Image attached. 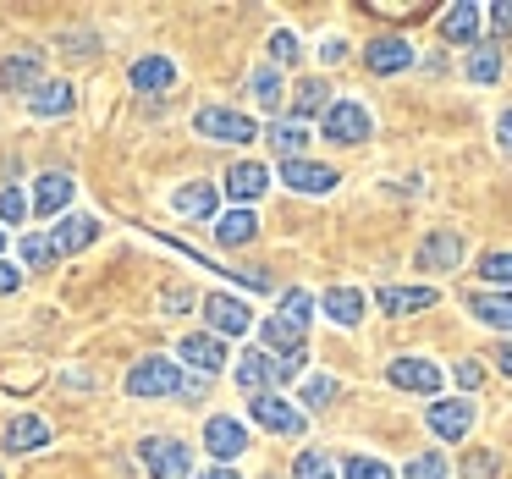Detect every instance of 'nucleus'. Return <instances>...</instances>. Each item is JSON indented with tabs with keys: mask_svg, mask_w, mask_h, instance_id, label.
I'll return each mask as SVG.
<instances>
[{
	"mask_svg": "<svg viewBox=\"0 0 512 479\" xmlns=\"http://www.w3.org/2000/svg\"><path fill=\"white\" fill-rule=\"evenodd\" d=\"M292 375H303V353H287V358H276V353H243L237 358V386L248 391V397H265V391H276L281 380H292Z\"/></svg>",
	"mask_w": 512,
	"mask_h": 479,
	"instance_id": "nucleus-1",
	"label": "nucleus"
},
{
	"mask_svg": "<svg viewBox=\"0 0 512 479\" xmlns=\"http://www.w3.org/2000/svg\"><path fill=\"white\" fill-rule=\"evenodd\" d=\"M193 133L210 138V144H254L259 127L248 122L243 111H221V105H204V111L193 116Z\"/></svg>",
	"mask_w": 512,
	"mask_h": 479,
	"instance_id": "nucleus-2",
	"label": "nucleus"
},
{
	"mask_svg": "<svg viewBox=\"0 0 512 479\" xmlns=\"http://www.w3.org/2000/svg\"><path fill=\"white\" fill-rule=\"evenodd\" d=\"M171 391H182V369L171 358H144L127 369V397H171Z\"/></svg>",
	"mask_w": 512,
	"mask_h": 479,
	"instance_id": "nucleus-3",
	"label": "nucleus"
},
{
	"mask_svg": "<svg viewBox=\"0 0 512 479\" xmlns=\"http://www.w3.org/2000/svg\"><path fill=\"white\" fill-rule=\"evenodd\" d=\"M320 127H325V138H331V144H364L369 138V111L358 100H331V111L320 116Z\"/></svg>",
	"mask_w": 512,
	"mask_h": 479,
	"instance_id": "nucleus-4",
	"label": "nucleus"
},
{
	"mask_svg": "<svg viewBox=\"0 0 512 479\" xmlns=\"http://www.w3.org/2000/svg\"><path fill=\"white\" fill-rule=\"evenodd\" d=\"M138 457H144L149 479H188L193 474V457L182 441H160V435H149L144 446H138Z\"/></svg>",
	"mask_w": 512,
	"mask_h": 479,
	"instance_id": "nucleus-5",
	"label": "nucleus"
},
{
	"mask_svg": "<svg viewBox=\"0 0 512 479\" xmlns=\"http://www.w3.org/2000/svg\"><path fill=\"white\" fill-rule=\"evenodd\" d=\"M204 320H210V336H243L248 325H254V314H248V303L232 298V292H210V298H204Z\"/></svg>",
	"mask_w": 512,
	"mask_h": 479,
	"instance_id": "nucleus-6",
	"label": "nucleus"
},
{
	"mask_svg": "<svg viewBox=\"0 0 512 479\" xmlns=\"http://www.w3.org/2000/svg\"><path fill=\"white\" fill-rule=\"evenodd\" d=\"M248 419H254L259 430H276V435H303V413L292 408L287 397H276V391L248 402Z\"/></svg>",
	"mask_w": 512,
	"mask_h": 479,
	"instance_id": "nucleus-7",
	"label": "nucleus"
},
{
	"mask_svg": "<svg viewBox=\"0 0 512 479\" xmlns=\"http://www.w3.org/2000/svg\"><path fill=\"white\" fill-rule=\"evenodd\" d=\"M386 380H391V386H402V391H424V397L441 391V369H435L430 358H391Z\"/></svg>",
	"mask_w": 512,
	"mask_h": 479,
	"instance_id": "nucleus-8",
	"label": "nucleus"
},
{
	"mask_svg": "<svg viewBox=\"0 0 512 479\" xmlns=\"http://www.w3.org/2000/svg\"><path fill=\"white\" fill-rule=\"evenodd\" d=\"M39 72H45L39 50H17V56H6V61H0V89H6V94H34L39 83H45Z\"/></svg>",
	"mask_w": 512,
	"mask_h": 479,
	"instance_id": "nucleus-9",
	"label": "nucleus"
},
{
	"mask_svg": "<svg viewBox=\"0 0 512 479\" xmlns=\"http://www.w3.org/2000/svg\"><path fill=\"white\" fill-rule=\"evenodd\" d=\"M430 430L441 435V441H463L468 430H474V402H463V397H452V402H430Z\"/></svg>",
	"mask_w": 512,
	"mask_h": 479,
	"instance_id": "nucleus-10",
	"label": "nucleus"
},
{
	"mask_svg": "<svg viewBox=\"0 0 512 479\" xmlns=\"http://www.w3.org/2000/svg\"><path fill=\"white\" fill-rule=\"evenodd\" d=\"M177 358H188L193 369H204V375H221V364H226L232 353H226V342H221V336L193 331V336H182V342H177Z\"/></svg>",
	"mask_w": 512,
	"mask_h": 479,
	"instance_id": "nucleus-11",
	"label": "nucleus"
},
{
	"mask_svg": "<svg viewBox=\"0 0 512 479\" xmlns=\"http://www.w3.org/2000/svg\"><path fill=\"white\" fill-rule=\"evenodd\" d=\"M204 446H210L215 463H232V457L248 446V430H243L237 419H226V413H215V419L204 424Z\"/></svg>",
	"mask_w": 512,
	"mask_h": 479,
	"instance_id": "nucleus-12",
	"label": "nucleus"
},
{
	"mask_svg": "<svg viewBox=\"0 0 512 479\" xmlns=\"http://www.w3.org/2000/svg\"><path fill=\"white\" fill-rule=\"evenodd\" d=\"M281 182L298 193H331L336 188V171L320 166V160H281Z\"/></svg>",
	"mask_w": 512,
	"mask_h": 479,
	"instance_id": "nucleus-13",
	"label": "nucleus"
},
{
	"mask_svg": "<svg viewBox=\"0 0 512 479\" xmlns=\"http://www.w3.org/2000/svg\"><path fill=\"white\" fill-rule=\"evenodd\" d=\"M72 204V177L67 171H45V177L34 182V193H28V210L34 215H56Z\"/></svg>",
	"mask_w": 512,
	"mask_h": 479,
	"instance_id": "nucleus-14",
	"label": "nucleus"
},
{
	"mask_svg": "<svg viewBox=\"0 0 512 479\" xmlns=\"http://www.w3.org/2000/svg\"><path fill=\"white\" fill-rule=\"evenodd\" d=\"M364 67L380 72V78H391V72H408V67H413V45H408V39H397V34H391V39H375V45L364 50Z\"/></svg>",
	"mask_w": 512,
	"mask_h": 479,
	"instance_id": "nucleus-15",
	"label": "nucleus"
},
{
	"mask_svg": "<svg viewBox=\"0 0 512 479\" xmlns=\"http://www.w3.org/2000/svg\"><path fill=\"white\" fill-rule=\"evenodd\" d=\"M221 188H226V193H232V199H237V204H254V199H259V193H265V188H270V171H265V166H259V160H237V166H232V171H226V182H221Z\"/></svg>",
	"mask_w": 512,
	"mask_h": 479,
	"instance_id": "nucleus-16",
	"label": "nucleus"
},
{
	"mask_svg": "<svg viewBox=\"0 0 512 479\" xmlns=\"http://www.w3.org/2000/svg\"><path fill=\"white\" fill-rule=\"evenodd\" d=\"M463 259V237L457 232H430L419 243V270H457Z\"/></svg>",
	"mask_w": 512,
	"mask_h": 479,
	"instance_id": "nucleus-17",
	"label": "nucleus"
},
{
	"mask_svg": "<svg viewBox=\"0 0 512 479\" xmlns=\"http://www.w3.org/2000/svg\"><path fill=\"white\" fill-rule=\"evenodd\" d=\"M94 237H100V221H94V215H67V221L50 232V248H56V259H61V254H78V248H89Z\"/></svg>",
	"mask_w": 512,
	"mask_h": 479,
	"instance_id": "nucleus-18",
	"label": "nucleus"
},
{
	"mask_svg": "<svg viewBox=\"0 0 512 479\" xmlns=\"http://www.w3.org/2000/svg\"><path fill=\"white\" fill-rule=\"evenodd\" d=\"M435 298H441L435 287H380V292H375V303H380L386 314H419V309H435Z\"/></svg>",
	"mask_w": 512,
	"mask_h": 479,
	"instance_id": "nucleus-19",
	"label": "nucleus"
},
{
	"mask_svg": "<svg viewBox=\"0 0 512 479\" xmlns=\"http://www.w3.org/2000/svg\"><path fill=\"white\" fill-rule=\"evenodd\" d=\"M127 83H133L138 94H160V89H171V83H177V67H171L166 56H144V61H133Z\"/></svg>",
	"mask_w": 512,
	"mask_h": 479,
	"instance_id": "nucleus-20",
	"label": "nucleus"
},
{
	"mask_svg": "<svg viewBox=\"0 0 512 479\" xmlns=\"http://www.w3.org/2000/svg\"><path fill=\"white\" fill-rule=\"evenodd\" d=\"M45 441H50V424L39 419V413H17V419L6 424V452H39Z\"/></svg>",
	"mask_w": 512,
	"mask_h": 479,
	"instance_id": "nucleus-21",
	"label": "nucleus"
},
{
	"mask_svg": "<svg viewBox=\"0 0 512 479\" xmlns=\"http://www.w3.org/2000/svg\"><path fill=\"white\" fill-rule=\"evenodd\" d=\"M215 204H221V188H215V182H188V188L171 193V210L177 215H215Z\"/></svg>",
	"mask_w": 512,
	"mask_h": 479,
	"instance_id": "nucleus-22",
	"label": "nucleus"
},
{
	"mask_svg": "<svg viewBox=\"0 0 512 479\" xmlns=\"http://www.w3.org/2000/svg\"><path fill=\"white\" fill-rule=\"evenodd\" d=\"M325 111H331V89L320 78H303L292 89V122H309V116H325Z\"/></svg>",
	"mask_w": 512,
	"mask_h": 479,
	"instance_id": "nucleus-23",
	"label": "nucleus"
},
{
	"mask_svg": "<svg viewBox=\"0 0 512 479\" xmlns=\"http://www.w3.org/2000/svg\"><path fill=\"white\" fill-rule=\"evenodd\" d=\"M254 232H259L254 210H226V215H215V243H226V248L254 243Z\"/></svg>",
	"mask_w": 512,
	"mask_h": 479,
	"instance_id": "nucleus-24",
	"label": "nucleus"
},
{
	"mask_svg": "<svg viewBox=\"0 0 512 479\" xmlns=\"http://www.w3.org/2000/svg\"><path fill=\"white\" fill-rule=\"evenodd\" d=\"M441 39H452V45H474L479 39V6L474 0H463V6H452V12L441 17Z\"/></svg>",
	"mask_w": 512,
	"mask_h": 479,
	"instance_id": "nucleus-25",
	"label": "nucleus"
},
{
	"mask_svg": "<svg viewBox=\"0 0 512 479\" xmlns=\"http://www.w3.org/2000/svg\"><path fill=\"white\" fill-rule=\"evenodd\" d=\"M468 309H474V320L496 325V331H512V292H474Z\"/></svg>",
	"mask_w": 512,
	"mask_h": 479,
	"instance_id": "nucleus-26",
	"label": "nucleus"
},
{
	"mask_svg": "<svg viewBox=\"0 0 512 479\" xmlns=\"http://www.w3.org/2000/svg\"><path fill=\"white\" fill-rule=\"evenodd\" d=\"M320 309L331 314L336 325H358V320H364V292H358V287H331L320 298Z\"/></svg>",
	"mask_w": 512,
	"mask_h": 479,
	"instance_id": "nucleus-27",
	"label": "nucleus"
},
{
	"mask_svg": "<svg viewBox=\"0 0 512 479\" xmlns=\"http://www.w3.org/2000/svg\"><path fill=\"white\" fill-rule=\"evenodd\" d=\"M259 342H265L276 358L303 353V325H292V320H281V314H276V320H265V325H259Z\"/></svg>",
	"mask_w": 512,
	"mask_h": 479,
	"instance_id": "nucleus-28",
	"label": "nucleus"
},
{
	"mask_svg": "<svg viewBox=\"0 0 512 479\" xmlns=\"http://www.w3.org/2000/svg\"><path fill=\"white\" fill-rule=\"evenodd\" d=\"M265 144L276 149L281 160H303V149H309V127L303 122H270Z\"/></svg>",
	"mask_w": 512,
	"mask_h": 479,
	"instance_id": "nucleus-29",
	"label": "nucleus"
},
{
	"mask_svg": "<svg viewBox=\"0 0 512 479\" xmlns=\"http://www.w3.org/2000/svg\"><path fill=\"white\" fill-rule=\"evenodd\" d=\"M248 94H254L259 111H281V100H287V89H281V72H276V67H254Z\"/></svg>",
	"mask_w": 512,
	"mask_h": 479,
	"instance_id": "nucleus-30",
	"label": "nucleus"
},
{
	"mask_svg": "<svg viewBox=\"0 0 512 479\" xmlns=\"http://www.w3.org/2000/svg\"><path fill=\"white\" fill-rule=\"evenodd\" d=\"M28 105H34V116H67L72 111V83H39V89L28 94Z\"/></svg>",
	"mask_w": 512,
	"mask_h": 479,
	"instance_id": "nucleus-31",
	"label": "nucleus"
},
{
	"mask_svg": "<svg viewBox=\"0 0 512 479\" xmlns=\"http://www.w3.org/2000/svg\"><path fill=\"white\" fill-rule=\"evenodd\" d=\"M17 254H23V265H28V270L56 265V248H50V237H39V232H28L23 243H17Z\"/></svg>",
	"mask_w": 512,
	"mask_h": 479,
	"instance_id": "nucleus-32",
	"label": "nucleus"
},
{
	"mask_svg": "<svg viewBox=\"0 0 512 479\" xmlns=\"http://www.w3.org/2000/svg\"><path fill=\"white\" fill-rule=\"evenodd\" d=\"M309 314H314V298L303 287L281 292V320H292V325H303V331H309Z\"/></svg>",
	"mask_w": 512,
	"mask_h": 479,
	"instance_id": "nucleus-33",
	"label": "nucleus"
},
{
	"mask_svg": "<svg viewBox=\"0 0 512 479\" xmlns=\"http://www.w3.org/2000/svg\"><path fill=\"white\" fill-rule=\"evenodd\" d=\"M292 479H336V463L325 452H298L292 463Z\"/></svg>",
	"mask_w": 512,
	"mask_h": 479,
	"instance_id": "nucleus-34",
	"label": "nucleus"
},
{
	"mask_svg": "<svg viewBox=\"0 0 512 479\" xmlns=\"http://www.w3.org/2000/svg\"><path fill=\"white\" fill-rule=\"evenodd\" d=\"M468 78H474V83H496V78H501V56L479 45L474 56H468Z\"/></svg>",
	"mask_w": 512,
	"mask_h": 479,
	"instance_id": "nucleus-35",
	"label": "nucleus"
},
{
	"mask_svg": "<svg viewBox=\"0 0 512 479\" xmlns=\"http://www.w3.org/2000/svg\"><path fill=\"white\" fill-rule=\"evenodd\" d=\"M402 479H446V457L441 452H419L408 468H402Z\"/></svg>",
	"mask_w": 512,
	"mask_h": 479,
	"instance_id": "nucleus-36",
	"label": "nucleus"
},
{
	"mask_svg": "<svg viewBox=\"0 0 512 479\" xmlns=\"http://www.w3.org/2000/svg\"><path fill=\"white\" fill-rule=\"evenodd\" d=\"M479 276H485L490 287H512V254H485L479 259Z\"/></svg>",
	"mask_w": 512,
	"mask_h": 479,
	"instance_id": "nucleus-37",
	"label": "nucleus"
},
{
	"mask_svg": "<svg viewBox=\"0 0 512 479\" xmlns=\"http://www.w3.org/2000/svg\"><path fill=\"white\" fill-rule=\"evenodd\" d=\"M298 56H303V50H298V39H292L287 28H276V34H270V67H292Z\"/></svg>",
	"mask_w": 512,
	"mask_h": 479,
	"instance_id": "nucleus-38",
	"label": "nucleus"
},
{
	"mask_svg": "<svg viewBox=\"0 0 512 479\" xmlns=\"http://www.w3.org/2000/svg\"><path fill=\"white\" fill-rule=\"evenodd\" d=\"M342 474H347V479H391V468L380 463V457H347Z\"/></svg>",
	"mask_w": 512,
	"mask_h": 479,
	"instance_id": "nucleus-39",
	"label": "nucleus"
},
{
	"mask_svg": "<svg viewBox=\"0 0 512 479\" xmlns=\"http://www.w3.org/2000/svg\"><path fill=\"white\" fill-rule=\"evenodd\" d=\"M331 397H336V380L331 375H309V380H303V402H309V408H325Z\"/></svg>",
	"mask_w": 512,
	"mask_h": 479,
	"instance_id": "nucleus-40",
	"label": "nucleus"
},
{
	"mask_svg": "<svg viewBox=\"0 0 512 479\" xmlns=\"http://www.w3.org/2000/svg\"><path fill=\"white\" fill-rule=\"evenodd\" d=\"M23 215H28V193H23V188H6V193H0V221L17 226Z\"/></svg>",
	"mask_w": 512,
	"mask_h": 479,
	"instance_id": "nucleus-41",
	"label": "nucleus"
},
{
	"mask_svg": "<svg viewBox=\"0 0 512 479\" xmlns=\"http://www.w3.org/2000/svg\"><path fill=\"white\" fill-rule=\"evenodd\" d=\"M496 452H468V463H463V479H496Z\"/></svg>",
	"mask_w": 512,
	"mask_h": 479,
	"instance_id": "nucleus-42",
	"label": "nucleus"
},
{
	"mask_svg": "<svg viewBox=\"0 0 512 479\" xmlns=\"http://www.w3.org/2000/svg\"><path fill=\"white\" fill-rule=\"evenodd\" d=\"M160 309H166V314H182V309H193V292H188V287H171L166 298H160Z\"/></svg>",
	"mask_w": 512,
	"mask_h": 479,
	"instance_id": "nucleus-43",
	"label": "nucleus"
},
{
	"mask_svg": "<svg viewBox=\"0 0 512 479\" xmlns=\"http://www.w3.org/2000/svg\"><path fill=\"white\" fill-rule=\"evenodd\" d=\"M479 380H485V369H479L474 358H463V364H457V386H463V391H474Z\"/></svg>",
	"mask_w": 512,
	"mask_h": 479,
	"instance_id": "nucleus-44",
	"label": "nucleus"
},
{
	"mask_svg": "<svg viewBox=\"0 0 512 479\" xmlns=\"http://www.w3.org/2000/svg\"><path fill=\"white\" fill-rule=\"evenodd\" d=\"M17 287H23V270H17V265H6V259H0V298H12Z\"/></svg>",
	"mask_w": 512,
	"mask_h": 479,
	"instance_id": "nucleus-45",
	"label": "nucleus"
},
{
	"mask_svg": "<svg viewBox=\"0 0 512 479\" xmlns=\"http://www.w3.org/2000/svg\"><path fill=\"white\" fill-rule=\"evenodd\" d=\"M490 28H496V34H512V0L490 6Z\"/></svg>",
	"mask_w": 512,
	"mask_h": 479,
	"instance_id": "nucleus-46",
	"label": "nucleus"
},
{
	"mask_svg": "<svg viewBox=\"0 0 512 479\" xmlns=\"http://www.w3.org/2000/svg\"><path fill=\"white\" fill-rule=\"evenodd\" d=\"M496 138H501V149H512V111L496 116Z\"/></svg>",
	"mask_w": 512,
	"mask_h": 479,
	"instance_id": "nucleus-47",
	"label": "nucleus"
},
{
	"mask_svg": "<svg viewBox=\"0 0 512 479\" xmlns=\"http://www.w3.org/2000/svg\"><path fill=\"white\" fill-rule=\"evenodd\" d=\"M320 56H325V61H342V56H347V45H342V39H325Z\"/></svg>",
	"mask_w": 512,
	"mask_h": 479,
	"instance_id": "nucleus-48",
	"label": "nucleus"
},
{
	"mask_svg": "<svg viewBox=\"0 0 512 479\" xmlns=\"http://www.w3.org/2000/svg\"><path fill=\"white\" fill-rule=\"evenodd\" d=\"M496 364H501V375H512V342L496 347Z\"/></svg>",
	"mask_w": 512,
	"mask_h": 479,
	"instance_id": "nucleus-49",
	"label": "nucleus"
},
{
	"mask_svg": "<svg viewBox=\"0 0 512 479\" xmlns=\"http://www.w3.org/2000/svg\"><path fill=\"white\" fill-rule=\"evenodd\" d=\"M199 479H237V474H232V468H226V463H215L210 474H199Z\"/></svg>",
	"mask_w": 512,
	"mask_h": 479,
	"instance_id": "nucleus-50",
	"label": "nucleus"
},
{
	"mask_svg": "<svg viewBox=\"0 0 512 479\" xmlns=\"http://www.w3.org/2000/svg\"><path fill=\"white\" fill-rule=\"evenodd\" d=\"M0 248H6V226H0Z\"/></svg>",
	"mask_w": 512,
	"mask_h": 479,
	"instance_id": "nucleus-51",
	"label": "nucleus"
}]
</instances>
